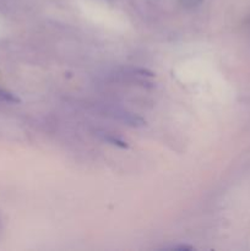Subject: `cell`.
Instances as JSON below:
<instances>
[{"label":"cell","mask_w":250,"mask_h":251,"mask_svg":"<svg viewBox=\"0 0 250 251\" xmlns=\"http://www.w3.org/2000/svg\"><path fill=\"white\" fill-rule=\"evenodd\" d=\"M0 100L6 103H19L20 98L17 96H15L14 93L9 92V91L0 90Z\"/></svg>","instance_id":"3"},{"label":"cell","mask_w":250,"mask_h":251,"mask_svg":"<svg viewBox=\"0 0 250 251\" xmlns=\"http://www.w3.org/2000/svg\"><path fill=\"white\" fill-rule=\"evenodd\" d=\"M100 136L103 137V140L107 142H109V144L112 145H115V146L120 147V149H126L127 145L126 142H124L123 140H120L119 137H115L114 135H110V134H107V132H103V134H100Z\"/></svg>","instance_id":"2"},{"label":"cell","mask_w":250,"mask_h":251,"mask_svg":"<svg viewBox=\"0 0 250 251\" xmlns=\"http://www.w3.org/2000/svg\"><path fill=\"white\" fill-rule=\"evenodd\" d=\"M120 115H122L123 122H125L126 124H129V125H132V126H141V125L145 124V122L141 119V118L136 117V115H134V114L123 113V114H120Z\"/></svg>","instance_id":"1"},{"label":"cell","mask_w":250,"mask_h":251,"mask_svg":"<svg viewBox=\"0 0 250 251\" xmlns=\"http://www.w3.org/2000/svg\"><path fill=\"white\" fill-rule=\"evenodd\" d=\"M132 73L136 74L137 76H141V77H152V76H154L153 73H151L150 70H146V69H134Z\"/></svg>","instance_id":"4"}]
</instances>
